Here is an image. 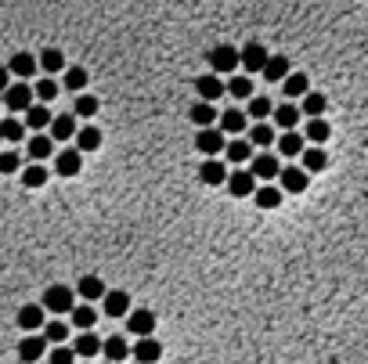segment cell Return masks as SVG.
<instances>
[{"label":"cell","mask_w":368,"mask_h":364,"mask_svg":"<svg viewBox=\"0 0 368 364\" xmlns=\"http://www.w3.org/2000/svg\"><path fill=\"white\" fill-rule=\"evenodd\" d=\"M105 314H109V318H127L130 314V296L123 288L105 292Z\"/></svg>","instance_id":"obj_15"},{"label":"cell","mask_w":368,"mask_h":364,"mask_svg":"<svg viewBox=\"0 0 368 364\" xmlns=\"http://www.w3.org/2000/svg\"><path fill=\"white\" fill-rule=\"evenodd\" d=\"M130 357H137L141 364H144V360L152 364V360H159V357H163V346H159V343H155L152 336H141V343H137V346L130 350Z\"/></svg>","instance_id":"obj_24"},{"label":"cell","mask_w":368,"mask_h":364,"mask_svg":"<svg viewBox=\"0 0 368 364\" xmlns=\"http://www.w3.org/2000/svg\"><path fill=\"white\" fill-rule=\"evenodd\" d=\"M278 180H282L278 188H282L285 195H303L307 184H310V173L300 170V166H285V170H278Z\"/></svg>","instance_id":"obj_5"},{"label":"cell","mask_w":368,"mask_h":364,"mask_svg":"<svg viewBox=\"0 0 368 364\" xmlns=\"http://www.w3.org/2000/svg\"><path fill=\"white\" fill-rule=\"evenodd\" d=\"M51 137H55V145L76 137V112H73V115L65 112V115H55V119H51Z\"/></svg>","instance_id":"obj_16"},{"label":"cell","mask_w":368,"mask_h":364,"mask_svg":"<svg viewBox=\"0 0 368 364\" xmlns=\"http://www.w3.org/2000/svg\"><path fill=\"white\" fill-rule=\"evenodd\" d=\"M76 148L80 152H98L101 148V130L98 127H76Z\"/></svg>","instance_id":"obj_32"},{"label":"cell","mask_w":368,"mask_h":364,"mask_svg":"<svg viewBox=\"0 0 368 364\" xmlns=\"http://www.w3.org/2000/svg\"><path fill=\"white\" fill-rule=\"evenodd\" d=\"M199 180H202L206 188H217V184H224V180H228V166H224L221 159L209 155V159L202 162V170H199Z\"/></svg>","instance_id":"obj_9"},{"label":"cell","mask_w":368,"mask_h":364,"mask_svg":"<svg viewBox=\"0 0 368 364\" xmlns=\"http://www.w3.org/2000/svg\"><path fill=\"white\" fill-rule=\"evenodd\" d=\"M43 350H47V336H33V332H26V339L19 343V357H22V360H40Z\"/></svg>","instance_id":"obj_21"},{"label":"cell","mask_w":368,"mask_h":364,"mask_svg":"<svg viewBox=\"0 0 368 364\" xmlns=\"http://www.w3.org/2000/svg\"><path fill=\"white\" fill-rule=\"evenodd\" d=\"M246 127H249V115L238 112V108H228V112L221 115V130H224V134H242Z\"/></svg>","instance_id":"obj_29"},{"label":"cell","mask_w":368,"mask_h":364,"mask_svg":"<svg viewBox=\"0 0 368 364\" xmlns=\"http://www.w3.org/2000/svg\"><path fill=\"white\" fill-rule=\"evenodd\" d=\"M76 307V292L73 288H65V285H51L47 292H43V311H51V314H69Z\"/></svg>","instance_id":"obj_1"},{"label":"cell","mask_w":368,"mask_h":364,"mask_svg":"<svg viewBox=\"0 0 368 364\" xmlns=\"http://www.w3.org/2000/svg\"><path fill=\"white\" fill-rule=\"evenodd\" d=\"M228 94H231V98H249V94H253V80H249V73H246V76H231Z\"/></svg>","instance_id":"obj_45"},{"label":"cell","mask_w":368,"mask_h":364,"mask_svg":"<svg viewBox=\"0 0 368 364\" xmlns=\"http://www.w3.org/2000/svg\"><path fill=\"white\" fill-rule=\"evenodd\" d=\"M69 318H73V325H80V328H90V325L98 321V311L90 307L87 299H83V303H76V307L69 311Z\"/></svg>","instance_id":"obj_38"},{"label":"cell","mask_w":368,"mask_h":364,"mask_svg":"<svg viewBox=\"0 0 368 364\" xmlns=\"http://www.w3.org/2000/svg\"><path fill=\"white\" fill-rule=\"evenodd\" d=\"M80 166H83V152L80 148H65V152L55 155V173L58 177H76Z\"/></svg>","instance_id":"obj_11"},{"label":"cell","mask_w":368,"mask_h":364,"mask_svg":"<svg viewBox=\"0 0 368 364\" xmlns=\"http://www.w3.org/2000/svg\"><path fill=\"white\" fill-rule=\"evenodd\" d=\"M191 123H199V127H214V123H217V108H214V101L199 98V101L191 105Z\"/></svg>","instance_id":"obj_25"},{"label":"cell","mask_w":368,"mask_h":364,"mask_svg":"<svg viewBox=\"0 0 368 364\" xmlns=\"http://www.w3.org/2000/svg\"><path fill=\"white\" fill-rule=\"evenodd\" d=\"M260 73H264L268 83H282L289 76V58L285 54H268V62H264V69H260Z\"/></svg>","instance_id":"obj_13"},{"label":"cell","mask_w":368,"mask_h":364,"mask_svg":"<svg viewBox=\"0 0 368 364\" xmlns=\"http://www.w3.org/2000/svg\"><path fill=\"white\" fill-rule=\"evenodd\" d=\"M51 108H47V101H40V105H29L26 108V123H29V130H43V127H51Z\"/></svg>","instance_id":"obj_26"},{"label":"cell","mask_w":368,"mask_h":364,"mask_svg":"<svg viewBox=\"0 0 368 364\" xmlns=\"http://www.w3.org/2000/svg\"><path fill=\"white\" fill-rule=\"evenodd\" d=\"M33 94H36L40 101H47V105H51V101H55V98H58V83H55V80H51V76H47V80H40V83L33 87Z\"/></svg>","instance_id":"obj_46"},{"label":"cell","mask_w":368,"mask_h":364,"mask_svg":"<svg viewBox=\"0 0 368 364\" xmlns=\"http://www.w3.org/2000/svg\"><path fill=\"white\" fill-rule=\"evenodd\" d=\"M33 90H29V83H8V90H4V101H8V108L11 112H26L29 105H33Z\"/></svg>","instance_id":"obj_10"},{"label":"cell","mask_w":368,"mask_h":364,"mask_svg":"<svg viewBox=\"0 0 368 364\" xmlns=\"http://www.w3.org/2000/svg\"><path fill=\"white\" fill-rule=\"evenodd\" d=\"M19 170H22L19 152H0V173H19Z\"/></svg>","instance_id":"obj_47"},{"label":"cell","mask_w":368,"mask_h":364,"mask_svg":"<svg viewBox=\"0 0 368 364\" xmlns=\"http://www.w3.org/2000/svg\"><path fill=\"white\" fill-rule=\"evenodd\" d=\"M275 112V101L271 98H264V94H249V119H268Z\"/></svg>","instance_id":"obj_37"},{"label":"cell","mask_w":368,"mask_h":364,"mask_svg":"<svg viewBox=\"0 0 368 364\" xmlns=\"http://www.w3.org/2000/svg\"><path fill=\"white\" fill-rule=\"evenodd\" d=\"M105 292H109V288H105V281H101L98 274H83V278H80V285H76V296H83L87 303L105 299Z\"/></svg>","instance_id":"obj_19"},{"label":"cell","mask_w":368,"mask_h":364,"mask_svg":"<svg viewBox=\"0 0 368 364\" xmlns=\"http://www.w3.org/2000/svg\"><path fill=\"white\" fill-rule=\"evenodd\" d=\"M73 112H76L80 119H90V115L98 112V98H94V94H76V105H73Z\"/></svg>","instance_id":"obj_43"},{"label":"cell","mask_w":368,"mask_h":364,"mask_svg":"<svg viewBox=\"0 0 368 364\" xmlns=\"http://www.w3.org/2000/svg\"><path fill=\"white\" fill-rule=\"evenodd\" d=\"M224 155L231 162H249L253 159V141H231V145H224Z\"/></svg>","instance_id":"obj_40"},{"label":"cell","mask_w":368,"mask_h":364,"mask_svg":"<svg viewBox=\"0 0 368 364\" xmlns=\"http://www.w3.org/2000/svg\"><path fill=\"white\" fill-rule=\"evenodd\" d=\"M238 69V51L231 43H217L214 51H209V73L217 76H231Z\"/></svg>","instance_id":"obj_2"},{"label":"cell","mask_w":368,"mask_h":364,"mask_svg":"<svg viewBox=\"0 0 368 364\" xmlns=\"http://www.w3.org/2000/svg\"><path fill=\"white\" fill-rule=\"evenodd\" d=\"M249 141H253V148H268V145H275V127L264 123V119H256V123L249 127Z\"/></svg>","instance_id":"obj_28"},{"label":"cell","mask_w":368,"mask_h":364,"mask_svg":"<svg viewBox=\"0 0 368 364\" xmlns=\"http://www.w3.org/2000/svg\"><path fill=\"white\" fill-rule=\"evenodd\" d=\"M8 83H11V69H8V66H0V94L8 90Z\"/></svg>","instance_id":"obj_49"},{"label":"cell","mask_w":368,"mask_h":364,"mask_svg":"<svg viewBox=\"0 0 368 364\" xmlns=\"http://www.w3.org/2000/svg\"><path fill=\"white\" fill-rule=\"evenodd\" d=\"M329 134H332V127L325 123L322 115H310V123L303 127V137H307L310 145H325V141H329Z\"/></svg>","instance_id":"obj_23"},{"label":"cell","mask_w":368,"mask_h":364,"mask_svg":"<svg viewBox=\"0 0 368 364\" xmlns=\"http://www.w3.org/2000/svg\"><path fill=\"white\" fill-rule=\"evenodd\" d=\"M43 336H47V343H65L69 339V325H62L58 318L51 321V325L43 321Z\"/></svg>","instance_id":"obj_44"},{"label":"cell","mask_w":368,"mask_h":364,"mask_svg":"<svg viewBox=\"0 0 368 364\" xmlns=\"http://www.w3.org/2000/svg\"><path fill=\"white\" fill-rule=\"evenodd\" d=\"M282 90H285V98H303V94L310 90L307 73H289V76L282 80Z\"/></svg>","instance_id":"obj_31"},{"label":"cell","mask_w":368,"mask_h":364,"mask_svg":"<svg viewBox=\"0 0 368 364\" xmlns=\"http://www.w3.org/2000/svg\"><path fill=\"white\" fill-rule=\"evenodd\" d=\"M101 357H105V360H127V357H130V346H127V339H120V336L105 339V343H101Z\"/></svg>","instance_id":"obj_30"},{"label":"cell","mask_w":368,"mask_h":364,"mask_svg":"<svg viewBox=\"0 0 368 364\" xmlns=\"http://www.w3.org/2000/svg\"><path fill=\"white\" fill-rule=\"evenodd\" d=\"M19 328H22V332L43 328V303H26V307L19 311Z\"/></svg>","instance_id":"obj_14"},{"label":"cell","mask_w":368,"mask_h":364,"mask_svg":"<svg viewBox=\"0 0 368 364\" xmlns=\"http://www.w3.org/2000/svg\"><path fill=\"white\" fill-rule=\"evenodd\" d=\"M47 360H51V364H73V360H76V350L55 343V353H47Z\"/></svg>","instance_id":"obj_48"},{"label":"cell","mask_w":368,"mask_h":364,"mask_svg":"<svg viewBox=\"0 0 368 364\" xmlns=\"http://www.w3.org/2000/svg\"><path fill=\"white\" fill-rule=\"evenodd\" d=\"M195 90H199V98H206V101H217V98L228 94V83H224V76H217V73H206V76L195 80Z\"/></svg>","instance_id":"obj_6"},{"label":"cell","mask_w":368,"mask_h":364,"mask_svg":"<svg viewBox=\"0 0 368 364\" xmlns=\"http://www.w3.org/2000/svg\"><path fill=\"white\" fill-rule=\"evenodd\" d=\"M300 108L293 105V101H282V105H275V112H271V119L282 127V130H296V123H300Z\"/></svg>","instance_id":"obj_18"},{"label":"cell","mask_w":368,"mask_h":364,"mask_svg":"<svg viewBox=\"0 0 368 364\" xmlns=\"http://www.w3.org/2000/svg\"><path fill=\"white\" fill-rule=\"evenodd\" d=\"M249 162H253L249 170H253V177H256V180H275V177H278V170H282L278 155H271V152H260V155H253Z\"/></svg>","instance_id":"obj_7"},{"label":"cell","mask_w":368,"mask_h":364,"mask_svg":"<svg viewBox=\"0 0 368 364\" xmlns=\"http://www.w3.org/2000/svg\"><path fill=\"white\" fill-rule=\"evenodd\" d=\"M303 134H296V130H285L282 137H275V145H278V155H285V159H293V155H303Z\"/></svg>","instance_id":"obj_22"},{"label":"cell","mask_w":368,"mask_h":364,"mask_svg":"<svg viewBox=\"0 0 368 364\" xmlns=\"http://www.w3.org/2000/svg\"><path fill=\"white\" fill-rule=\"evenodd\" d=\"M22 184H26V188H43V184H47V170H43L36 159H33V166L22 170Z\"/></svg>","instance_id":"obj_39"},{"label":"cell","mask_w":368,"mask_h":364,"mask_svg":"<svg viewBox=\"0 0 368 364\" xmlns=\"http://www.w3.org/2000/svg\"><path fill=\"white\" fill-rule=\"evenodd\" d=\"M51 152H55V137H51V134H36V137H29V159L43 162Z\"/></svg>","instance_id":"obj_33"},{"label":"cell","mask_w":368,"mask_h":364,"mask_svg":"<svg viewBox=\"0 0 368 364\" xmlns=\"http://www.w3.org/2000/svg\"><path fill=\"white\" fill-rule=\"evenodd\" d=\"M36 66H40V73H47V76H58V73L65 69V54H62L58 47H47V51L36 54Z\"/></svg>","instance_id":"obj_12"},{"label":"cell","mask_w":368,"mask_h":364,"mask_svg":"<svg viewBox=\"0 0 368 364\" xmlns=\"http://www.w3.org/2000/svg\"><path fill=\"white\" fill-rule=\"evenodd\" d=\"M282 195H285V192H282V188H275V184H264V188H256V192H253V199H256V206H260V209H278V206H282Z\"/></svg>","instance_id":"obj_27"},{"label":"cell","mask_w":368,"mask_h":364,"mask_svg":"<svg viewBox=\"0 0 368 364\" xmlns=\"http://www.w3.org/2000/svg\"><path fill=\"white\" fill-rule=\"evenodd\" d=\"M224 184L231 188V195L235 199H249L253 192H256V177H253V170H235Z\"/></svg>","instance_id":"obj_8"},{"label":"cell","mask_w":368,"mask_h":364,"mask_svg":"<svg viewBox=\"0 0 368 364\" xmlns=\"http://www.w3.org/2000/svg\"><path fill=\"white\" fill-rule=\"evenodd\" d=\"M224 145H228V134H224L221 127H199V134H195V148H199L202 155H221Z\"/></svg>","instance_id":"obj_4"},{"label":"cell","mask_w":368,"mask_h":364,"mask_svg":"<svg viewBox=\"0 0 368 364\" xmlns=\"http://www.w3.org/2000/svg\"><path fill=\"white\" fill-rule=\"evenodd\" d=\"M65 90H73V94H80L83 87H87V69H80V66H73V69H65Z\"/></svg>","instance_id":"obj_42"},{"label":"cell","mask_w":368,"mask_h":364,"mask_svg":"<svg viewBox=\"0 0 368 364\" xmlns=\"http://www.w3.org/2000/svg\"><path fill=\"white\" fill-rule=\"evenodd\" d=\"M22 137H26V123H22V119H15V115L11 119H0V141H11L15 145Z\"/></svg>","instance_id":"obj_36"},{"label":"cell","mask_w":368,"mask_h":364,"mask_svg":"<svg viewBox=\"0 0 368 364\" xmlns=\"http://www.w3.org/2000/svg\"><path fill=\"white\" fill-rule=\"evenodd\" d=\"M8 69L19 76V80H29L40 66H36V54H29V51H19V54H11V62H8Z\"/></svg>","instance_id":"obj_17"},{"label":"cell","mask_w":368,"mask_h":364,"mask_svg":"<svg viewBox=\"0 0 368 364\" xmlns=\"http://www.w3.org/2000/svg\"><path fill=\"white\" fill-rule=\"evenodd\" d=\"M73 350H76V357H98V353H101V339H98L90 328H83V336L76 339Z\"/></svg>","instance_id":"obj_35"},{"label":"cell","mask_w":368,"mask_h":364,"mask_svg":"<svg viewBox=\"0 0 368 364\" xmlns=\"http://www.w3.org/2000/svg\"><path fill=\"white\" fill-rule=\"evenodd\" d=\"M264 62H268V47L260 43V40H249V43L238 51V69H246L249 76H256L260 69H264Z\"/></svg>","instance_id":"obj_3"},{"label":"cell","mask_w":368,"mask_h":364,"mask_svg":"<svg viewBox=\"0 0 368 364\" xmlns=\"http://www.w3.org/2000/svg\"><path fill=\"white\" fill-rule=\"evenodd\" d=\"M127 328L134 336H152L155 332V314L152 311H130L127 314Z\"/></svg>","instance_id":"obj_20"},{"label":"cell","mask_w":368,"mask_h":364,"mask_svg":"<svg viewBox=\"0 0 368 364\" xmlns=\"http://www.w3.org/2000/svg\"><path fill=\"white\" fill-rule=\"evenodd\" d=\"M325 105H329V101H325V94H310V90H307V94H303V108H300V112L310 119V115H322V112H325Z\"/></svg>","instance_id":"obj_41"},{"label":"cell","mask_w":368,"mask_h":364,"mask_svg":"<svg viewBox=\"0 0 368 364\" xmlns=\"http://www.w3.org/2000/svg\"><path fill=\"white\" fill-rule=\"evenodd\" d=\"M325 166H329V155L322 152V145L303 148V170H307V173H322Z\"/></svg>","instance_id":"obj_34"}]
</instances>
